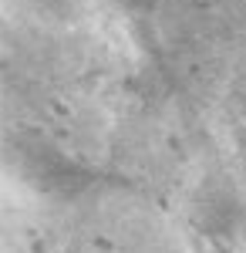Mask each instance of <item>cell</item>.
Segmentation results:
<instances>
[{
	"label": "cell",
	"instance_id": "6da1fadb",
	"mask_svg": "<svg viewBox=\"0 0 246 253\" xmlns=\"http://www.w3.org/2000/svg\"><path fill=\"white\" fill-rule=\"evenodd\" d=\"M7 162L31 193L54 203H78L81 196L112 186V175L71 159L44 138H14L7 145Z\"/></svg>",
	"mask_w": 246,
	"mask_h": 253
},
{
	"label": "cell",
	"instance_id": "7a4b0ae2",
	"mask_svg": "<svg viewBox=\"0 0 246 253\" xmlns=\"http://www.w3.org/2000/svg\"><path fill=\"white\" fill-rule=\"evenodd\" d=\"M196 253H233V250H229V243H223V236H199Z\"/></svg>",
	"mask_w": 246,
	"mask_h": 253
},
{
	"label": "cell",
	"instance_id": "3957f363",
	"mask_svg": "<svg viewBox=\"0 0 246 253\" xmlns=\"http://www.w3.org/2000/svg\"><path fill=\"white\" fill-rule=\"evenodd\" d=\"M128 10H135V14H152L155 7H159V0H122Z\"/></svg>",
	"mask_w": 246,
	"mask_h": 253
}]
</instances>
